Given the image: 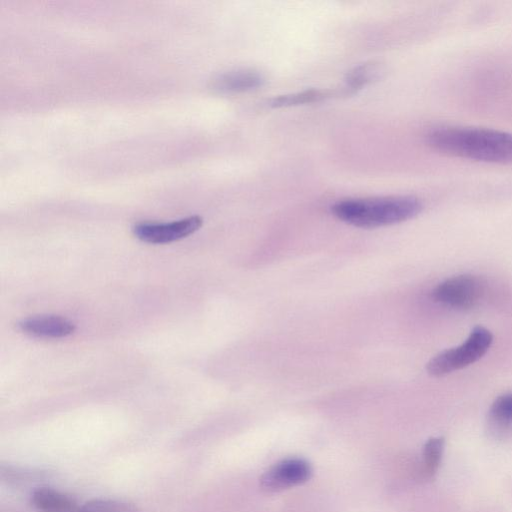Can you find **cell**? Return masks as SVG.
Instances as JSON below:
<instances>
[{
	"instance_id": "obj_14",
	"label": "cell",
	"mask_w": 512,
	"mask_h": 512,
	"mask_svg": "<svg viewBox=\"0 0 512 512\" xmlns=\"http://www.w3.org/2000/svg\"><path fill=\"white\" fill-rule=\"evenodd\" d=\"M77 512H137L130 503L114 499H95L85 503Z\"/></svg>"
},
{
	"instance_id": "obj_2",
	"label": "cell",
	"mask_w": 512,
	"mask_h": 512,
	"mask_svg": "<svg viewBox=\"0 0 512 512\" xmlns=\"http://www.w3.org/2000/svg\"><path fill=\"white\" fill-rule=\"evenodd\" d=\"M422 202L414 196L350 198L331 207L339 220L360 228H375L410 220L422 211Z\"/></svg>"
},
{
	"instance_id": "obj_3",
	"label": "cell",
	"mask_w": 512,
	"mask_h": 512,
	"mask_svg": "<svg viewBox=\"0 0 512 512\" xmlns=\"http://www.w3.org/2000/svg\"><path fill=\"white\" fill-rule=\"evenodd\" d=\"M493 341L491 332L476 326L464 343L458 347L447 349L434 356L427 363L430 375L441 377L469 366L478 361L488 351Z\"/></svg>"
},
{
	"instance_id": "obj_1",
	"label": "cell",
	"mask_w": 512,
	"mask_h": 512,
	"mask_svg": "<svg viewBox=\"0 0 512 512\" xmlns=\"http://www.w3.org/2000/svg\"><path fill=\"white\" fill-rule=\"evenodd\" d=\"M433 149L475 161L512 164V134L474 127L439 126L428 131Z\"/></svg>"
},
{
	"instance_id": "obj_10",
	"label": "cell",
	"mask_w": 512,
	"mask_h": 512,
	"mask_svg": "<svg viewBox=\"0 0 512 512\" xmlns=\"http://www.w3.org/2000/svg\"><path fill=\"white\" fill-rule=\"evenodd\" d=\"M351 94L352 93L345 86L333 89H308L274 97L267 101V105L272 108L291 107Z\"/></svg>"
},
{
	"instance_id": "obj_8",
	"label": "cell",
	"mask_w": 512,
	"mask_h": 512,
	"mask_svg": "<svg viewBox=\"0 0 512 512\" xmlns=\"http://www.w3.org/2000/svg\"><path fill=\"white\" fill-rule=\"evenodd\" d=\"M265 77L253 69H236L218 75L212 81V88L220 93L235 94L262 87Z\"/></svg>"
},
{
	"instance_id": "obj_7",
	"label": "cell",
	"mask_w": 512,
	"mask_h": 512,
	"mask_svg": "<svg viewBox=\"0 0 512 512\" xmlns=\"http://www.w3.org/2000/svg\"><path fill=\"white\" fill-rule=\"evenodd\" d=\"M18 328L23 333L39 338H64L76 329L73 322L57 315H39L21 320Z\"/></svg>"
},
{
	"instance_id": "obj_12",
	"label": "cell",
	"mask_w": 512,
	"mask_h": 512,
	"mask_svg": "<svg viewBox=\"0 0 512 512\" xmlns=\"http://www.w3.org/2000/svg\"><path fill=\"white\" fill-rule=\"evenodd\" d=\"M382 73L383 68L379 63L368 62L360 64L347 73L345 87L354 94L363 87L377 81Z\"/></svg>"
},
{
	"instance_id": "obj_5",
	"label": "cell",
	"mask_w": 512,
	"mask_h": 512,
	"mask_svg": "<svg viewBox=\"0 0 512 512\" xmlns=\"http://www.w3.org/2000/svg\"><path fill=\"white\" fill-rule=\"evenodd\" d=\"M202 224V217L193 215L167 223L140 222L134 225L132 231L136 238L145 243L167 244L188 237Z\"/></svg>"
},
{
	"instance_id": "obj_11",
	"label": "cell",
	"mask_w": 512,
	"mask_h": 512,
	"mask_svg": "<svg viewBox=\"0 0 512 512\" xmlns=\"http://www.w3.org/2000/svg\"><path fill=\"white\" fill-rule=\"evenodd\" d=\"M31 503L40 512H77L75 501L57 490L41 487L31 493Z\"/></svg>"
},
{
	"instance_id": "obj_13",
	"label": "cell",
	"mask_w": 512,
	"mask_h": 512,
	"mask_svg": "<svg viewBox=\"0 0 512 512\" xmlns=\"http://www.w3.org/2000/svg\"><path fill=\"white\" fill-rule=\"evenodd\" d=\"M444 450V438L434 437L427 440L423 447L422 475L432 478L438 470Z\"/></svg>"
},
{
	"instance_id": "obj_9",
	"label": "cell",
	"mask_w": 512,
	"mask_h": 512,
	"mask_svg": "<svg viewBox=\"0 0 512 512\" xmlns=\"http://www.w3.org/2000/svg\"><path fill=\"white\" fill-rule=\"evenodd\" d=\"M488 432L496 439H505L512 434V393L497 397L487 415Z\"/></svg>"
},
{
	"instance_id": "obj_6",
	"label": "cell",
	"mask_w": 512,
	"mask_h": 512,
	"mask_svg": "<svg viewBox=\"0 0 512 512\" xmlns=\"http://www.w3.org/2000/svg\"><path fill=\"white\" fill-rule=\"evenodd\" d=\"M312 476L310 463L303 458H287L270 467L260 478L262 490L279 492L307 482Z\"/></svg>"
},
{
	"instance_id": "obj_4",
	"label": "cell",
	"mask_w": 512,
	"mask_h": 512,
	"mask_svg": "<svg viewBox=\"0 0 512 512\" xmlns=\"http://www.w3.org/2000/svg\"><path fill=\"white\" fill-rule=\"evenodd\" d=\"M484 291V283L479 277L462 274L439 283L432 291V298L445 306L467 310L480 302Z\"/></svg>"
}]
</instances>
